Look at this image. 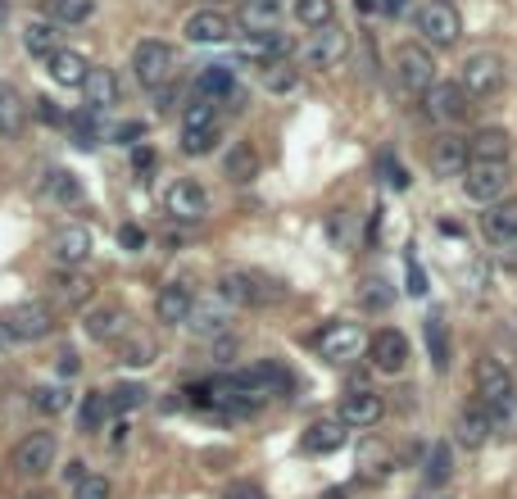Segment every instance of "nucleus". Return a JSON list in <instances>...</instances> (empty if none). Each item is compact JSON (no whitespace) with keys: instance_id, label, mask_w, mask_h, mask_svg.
Masks as SVG:
<instances>
[{"instance_id":"1","label":"nucleus","mask_w":517,"mask_h":499,"mask_svg":"<svg viewBox=\"0 0 517 499\" xmlns=\"http://www.w3.org/2000/svg\"><path fill=\"white\" fill-rule=\"evenodd\" d=\"M132 73H137V82L146 91L168 87L173 73H177V50L168 46V41H159V37L137 41V46H132Z\"/></svg>"},{"instance_id":"2","label":"nucleus","mask_w":517,"mask_h":499,"mask_svg":"<svg viewBox=\"0 0 517 499\" xmlns=\"http://www.w3.org/2000/svg\"><path fill=\"white\" fill-rule=\"evenodd\" d=\"M55 463H59V441L50 436V431H28V436L10 450V472L14 477L37 481V477H46Z\"/></svg>"},{"instance_id":"3","label":"nucleus","mask_w":517,"mask_h":499,"mask_svg":"<svg viewBox=\"0 0 517 499\" xmlns=\"http://www.w3.org/2000/svg\"><path fill=\"white\" fill-rule=\"evenodd\" d=\"M218 295L227 304H241V309H264V304L282 300V286L268 282L259 273H245V268H232V273L218 277Z\"/></svg>"},{"instance_id":"4","label":"nucleus","mask_w":517,"mask_h":499,"mask_svg":"<svg viewBox=\"0 0 517 499\" xmlns=\"http://www.w3.org/2000/svg\"><path fill=\"white\" fill-rule=\"evenodd\" d=\"M313 350H318L327 363L345 368V363H354L363 350H368V336H363L359 323H345V318H336V323H327L318 336H313Z\"/></svg>"},{"instance_id":"5","label":"nucleus","mask_w":517,"mask_h":499,"mask_svg":"<svg viewBox=\"0 0 517 499\" xmlns=\"http://www.w3.org/2000/svg\"><path fill=\"white\" fill-rule=\"evenodd\" d=\"M508 182H513V173H508V159H486V164H468L463 168V196L472 200V205H495V200H504Z\"/></svg>"},{"instance_id":"6","label":"nucleus","mask_w":517,"mask_h":499,"mask_svg":"<svg viewBox=\"0 0 517 499\" xmlns=\"http://www.w3.org/2000/svg\"><path fill=\"white\" fill-rule=\"evenodd\" d=\"M0 323H5V332H10L14 341H46V336L55 332V309L41 300H23V304H10V309L0 314Z\"/></svg>"},{"instance_id":"7","label":"nucleus","mask_w":517,"mask_h":499,"mask_svg":"<svg viewBox=\"0 0 517 499\" xmlns=\"http://www.w3.org/2000/svg\"><path fill=\"white\" fill-rule=\"evenodd\" d=\"M413 23H418L422 41L427 46H454V41L463 37V19L454 10H449V0H431V5H422L418 14H413Z\"/></svg>"},{"instance_id":"8","label":"nucleus","mask_w":517,"mask_h":499,"mask_svg":"<svg viewBox=\"0 0 517 499\" xmlns=\"http://www.w3.org/2000/svg\"><path fill=\"white\" fill-rule=\"evenodd\" d=\"M422 109H427L431 123L454 128V123L468 118V91H463L459 82H431V87L422 91Z\"/></svg>"},{"instance_id":"9","label":"nucleus","mask_w":517,"mask_h":499,"mask_svg":"<svg viewBox=\"0 0 517 499\" xmlns=\"http://www.w3.org/2000/svg\"><path fill=\"white\" fill-rule=\"evenodd\" d=\"M82 332L100 345H118L132 336V314H127L123 304H91L87 314H82Z\"/></svg>"},{"instance_id":"10","label":"nucleus","mask_w":517,"mask_h":499,"mask_svg":"<svg viewBox=\"0 0 517 499\" xmlns=\"http://www.w3.org/2000/svg\"><path fill=\"white\" fill-rule=\"evenodd\" d=\"M164 209H168L173 223H205V218H209L205 186L191 182V177H177V182L164 191Z\"/></svg>"},{"instance_id":"11","label":"nucleus","mask_w":517,"mask_h":499,"mask_svg":"<svg viewBox=\"0 0 517 499\" xmlns=\"http://www.w3.org/2000/svg\"><path fill=\"white\" fill-rule=\"evenodd\" d=\"M345 55H350V37H345V28H336V23L313 28V37L304 41V64H309V69H341Z\"/></svg>"},{"instance_id":"12","label":"nucleus","mask_w":517,"mask_h":499,"mask_svg":"<svg viewBox=\"0 0 517 499\" xmlns=\"http://www.w3.org/2000/svg\"><path fill=\"white\" fill-rule=\"evenodd\" d=\"M91 232L82 223H64V227H55L50 232V259H55V268H82L91 259Z\"/></svg>"},{"instance_id":"13","label":"nucleus","mask_w":517,"mask_h":499,"mask_svg":"<svg viewBox=\"0 0 517 499\" xmlns=\"http://www.w3.org/2000/svg\"><path fill=\"white\" fill-rule=\"evenodd\" d=\"M459 87L468 91V96H495V91L504 87V59H499L495 50H477V55H468Z\"/></svg>"},{"instance_id":"14","label":"nucleus","mask_w":517,"mask_h":499,"mask_svg":"<svg viewBox=\"0 0 517 499\" xmlns=\"http://www.w3.org/2000/svg\"><path fill=\"white\" fill-rule=\"evenodd\" d=\"M182 37L191 41V46H223V41H232V19H227L223 10H196V14H186L182 23Z\"/></svg>"},{"instance_id":"15","label":"nucleus","mask_w":517,"mask_h":499,"mask_svg":"<svg viewBox=\"0 0 517 499\" xmlns=\"http://www.w3.org/2000/svg\"><path fill=\"white\" fill-rule=\"evenodd\" d=\"M395 73H400V82L409 91H427L431 82H436V64H431V50L427 46H413V41H404L400 50H395Z\"/></svg>"},{"instance_id":"16","label":"nucleus","mask_w":517,"mask_h":499,"mask_svg":"<svg viewBox=\"0 0 517 499\" xmlns=\"http://www.w3.org/2000/svg\"><path fill=\"white\" fill-rule=\"evenodd\" d=\"M368 350H372V368L386 372V377H400V372L409 368V336L395 332V327H386V332L372 336Z\"/></svg>"},{"instance_id":"17","label":"nucleus","mask_w":517,"mask_h":499,"mask_svg":"<svg viewBox=\"0 0 517 499\" xmlns=\"http://www.w3.org/2000/svg\"><path fill=\"white\" fill-rule=\"evenodd\" d=\"M381 413H386V400H381L377 391H368V386H354L341 400V413H336V418H341L345 427H377Z\"/></svg>"},{"instance_id":"18","label":"nucleus","mask_w":517,"mask_h":499,"mask_svg":"<svg viewBox=\"0 0 517 499\" xmlns=\"http://www.w3.org/2000/svg\"><path fill=\"white\" fill-rule=\"evenodd\" d=\"M191 309H196V291L186 282H168V286H159V295H155V318L164 327H182L186 318H191Z\"/></svg>"},{"instance_id":"19","label":"nucleus","mask_w":517,"mask_h":499,"mask_svg":"<svg viewBox=\"0 0 517 499\" xmlns=\"http://www.w3.org/2000/svg\"><path fill=\"white\" fill-rule=\"evenodd\" d=\"M490 431H495V422H490V409L486 404H463L459 418H454V441L463 445V450H481V445L490 441Z\"/></svg>"},{"instance_id":"20","label":"nucleus","mask_w":517,"mask_h":499,"mask_svg":"<svg viewBox=\"0 0 517 499\" xmlns=\"http://www.w3.org/2000/svg\"><path fill=\"white\" fill-rule=\"evenodd\" d=\"M427 164H431V173H436V177H463V168L472 164V159H468V141L454 137V132H445L440 141H431Z\"/></svg>"},{"instance_id":"21","label":"nucleus","mask_w":517,"mask_h":499,"mask_svg":"<svg viewBox=\"0 0 517 499\" xmlns=\"http://www.w3.org/2000/svg\"><path fill=\"white\" fill-rule=\"evenodd\" d=\"M286 55H291V41H286L277 28L250 32V37L241 41V59L245 64H259V69H268V64H277V59H286Z\"/></svg>"},{"instance_id":"22","label":"nucleus","mask_w":517,"mask_h":499,"mask_svg":"<svg viewBox=\"0 0 517 499\" xmlns=\"http://www.w3.org/2000/svg\"><path fill=\"white\" fill-rule=\"evenodd\" d=\"M477 395H481V404H499V400H508V395H517V386H513V372L504 368L499 359H481L477 363Z\"/></svg>"},{"instance_id":"23","label":"nucleus","mask_w":517,"mask_h":499,"mask_svg":"<svg viewBox=\"0 0 517 499\" xmlns=\"http://www.w3.org/2000/svg\"><path fill=\"white\" fill-rule=\"evenodd\" d=\"M50 295H55L59 309H82L91 300V277H82L78 268H59L50 277Z\"/></svg>"},{"instance_id":"24","label":"nucleus","mask_w":517,"mask_h":499,"mask_svg":"<svg viewBox=\"0 0 517 499\" xmlns=\"http://www.w3.org/2000/svg\"><path fill=\"white\" fill-rule=\"evenodd\" d=\"M46 69H50V78H55L59 87H82V82H87V73H91V64H87V55H82V50H64V46H59L55 55L46 59Z\"/></svg>"},{"instance_id":"25","label":"nucleus","mask_w":517,"mask_h":499,"mask_svg":"<svg viewBox=\"0 0 517 499\" xmlns=\"http://www.w3.org/2000/svg\"><path fill=\"white\" fill-rule=\"evenodd\" d=\"M82 96H87L91 114H105V109H114L118 105V78H114V69H91L87 82H82Z\"/></svg>"},{"instance_id":"26","label":"nucleus","mask_w":517,"mask_h":499,"mask_svg":"<svg viewBox=\"0 0 517 499\" xmlns=\"http://www.w3.org/2000/svg\"><path fill=\"white\" fill-rule=\"evenodd\" d=\"M28 123V100L14 82H0V137H19Z\"/></svg>"},{"instance_id":"27","label":"nucleus","mask_w":517,"mask_h":499,"mask_svg":"<svg viewBox=\"0 0 517 499\" xmlns=\"http://www.w3.org/2000/svg\"><path fill=\"white\" fill-rule=\"evenodd\" d=\"M196 96H205V100H236V73H232V64H209V69H200V78H196Z\"/></svg>"},{"instance_id":"28","label":"nucleus","mask_w":517,"mask_h":499,"mask_svg":"<svg viewBox=\"0 0 517 499\" xmlns=\"http://www.w3.org/2000/svg\"><path fill=\"white\" fill-rule=\"evenodd\" d=\"M345 422L341 418H318L309 431H304V450L309 454H332V450H341L345 445Z\"/></svg>"},{"instance_id":"29","label":"nucleus","mask_w":517,"mask_h":499,"mask_svg":"<svg viewBox=\"0 0 517 499\" xmlns=\"http://www.w3.org/2000/svg\"><path fill=\"white\" fill-rule=\"evenodd\" d=\"M481 232H486L490 241H508V236H517V200H495V205H486V214H481Z\"/></svg>"},{"instance_id":"30","label":"nucleus","mask_w":517,"mask_h":499,"mask_svg":"<svg viewBox=\"0 0 517 499\" xmlns=\"http://www.w3.org/2000/svg\"><path fill=\"white\" fill-rule=\"evenodd\" d=\"M46 19L55 28H78L96 19V0H46Z\"/></svg>"},{"instance_id":"31","label":"nucleus","mask_w":517,"mask_h":499,"mask_svg":"<svg viewBox=\"0 0 517 499\" xmlns=\"http://www.w3.org/2000/svg\"><path fill=\"white\" fill-rule=\"evenodd\" d=\"M508 150H513V141H508L504 128H481L477 137L468 141V159H472V164H486V159H508Z\"/></svg>"},{"instance_id":"32","label":"nucleus","mask_w":517,"mask_h":499,"mask_svg":"<svg viewBox=\"0 0 517 499\" xmlns=\"http://www.w3.org/2000/svg\"><path fill=\"white\" fill-rule=\"evenodd\" d=\"M223 177L227 182H254L259 177V155H254V146H245V141H236L232 150L223 155Z\"/></svg>"},{"instance_id":"33","label":"nucleus","mask_w":517,"mask_h":499,"mask_svg":"<svg viewBox=\"0 0 517 499\" xmlns=\"http://www.w3.org/2000/svg\"><path fill=\"white\" fill-rule=\"evenodd\" d=\"M23 50H28L32 59H50L59 50V28L55 23H28V28H23Z\"/></svg>"},{"instance_id":"34","label":"nucleus","mask_w":517,"mask_h":499,"mask_svg":"<svg viewBox=\"0 0 517 499\" xmlns=\"http://www.w3.org/2000/svg\"><path fill=\"white\" fill-rule=\"evenodd\" d=\"M186 327L196 336H223L227 332V304H196L191 318H186Z\"/></svg>"},{"instance_id":"35","label":"nucleus","mask_w":517,"mask_h":499,"mask_svg":"<svg viewBox=\"0 0 517 499\" xmlns=\"http://www.w3.org/2000/svg\"><path fill=\"white\" fill-rule=\"evenodd\" d=\"M422 336H427L431 368H436V372H445V368H449V336H445V323H440V314H431L427 323H422Z\"/></svg>"},{"instance_id":"36","label":"nucleus","mask_w":517,"mask_h":499,"mask_svg":"<svg viewBox=\"0 0 517 499\" xmlns=\"http://www.w3.org/2000/svg\"><path fill=\"white\" fill-rule=\"evenodd\" d=\"M109 413H114V409H109V395L105 391H87V395H82V409H78V427L91 436V431L105 427Z\"/></svg>"},{"instance_id":"37","label":"nucleus","mask_w":517,"mask_h":499,"mask_svg":"<svg viewBox=\"0 0 517 499\" xmlns=\"http://www.w3.org/2000/svg\"><path fill=\"white\" fill-rule=\"evenodd\" d=\"M336 19V0H295V23L300 28H327Z\"/></svg>"},{"instance_id":"38","label":"nucleus","mask_w":517,"mask_h":499,"mask_svg":"<svg viewBox=\"0 0 517 499\" xmlns=\"http://www.w3.org/2000/svg\"><path fill=\"white\" fill-rule=\"evenodd\" d=\"M295 87H300V69H291L286 59H277V64H268L264 69V91L268 96H291Z\"/></svg>"},{"instance_id":"39","label":"nucleus","mask_w":517,"mask_h":499,"mask_svg":"<svg viewBox=\"0 0 517 499\" xmlns=\"http://www.w3.org/2000/svg\"><path fill=\"white\" fill-rule=\"evenodd\" d=\"M118 363H127V368H150V363H155V341H150V336H127V341H118Z\"/></svg>"},{"instance_id":"40","label":"nucleus","mask_w":517,"mask_h":499,"mask_svg":"<svg viewBox=\"0 0 517 499\" xmlns=\"http://www.w3.org/2000/svg\"><path fill=\"white\" fill-rule=\"evenodd\" d=\"M46 191L59 200V205H82V182L73 173H64V168H55V173L46 177Z\"/></svg>"},{"instance_id":"41","label":"nucleus","mask_w":517,"mask_h":499,"mask_svg":"<svg viewBox=\"0 0 517 499\" xmlns=\"http://www.w3.org/2000/svg\"><path fill=\"white\" fill-rule=\"evenodd\" d=\"M196 128H218V118H214V100L196 96L191 105L182 109V132H196Z\"/></svg>"},{"instance_id":"42","label":"nucleus","mask_w":517,"mask_h":499,"mask_svg":"<svg viewBox=\"0 0 517 499\" xmlns=\"http://www.w3.org/2000/svg\"><path fill=\"white\" fill-rule=\"evenodd\" d=\"M146 386H137V382H123V386H114V391H109V409L114 413H132V409H141V404H146Z\"/></svg>"},{"instance_id":"43","label":"nucleus","mask_w":517,"mask_h":499,"mask_svg":"<svg viewBox=\"0 0 517 499\" xmlns=\"http://www.w3.org/2000/svg\"><path fill=\"white\" fill-rule=\"evenodd\" d=\"M218 146V128H196V132H182V155L200 159V155H214Z\"/></svg>"},{"instance_id":"44","label":"nucleus","mask_w":517,"mask_h":499,"mask_svg":"<svg viewBox=\"0 0 517 499\" xmlns=\"http://www.w3.org/2000/svg\"><path fill=\"white\" fill-rule=\"evenodd\" d=\"M359 304H363V309H377V314H386V309L395 304V295H391V286H386V282L377 277V282H363Z\"/></svg>"},{"instance_id":"45","label":"nucleus","mask_w":517,"mask_h":499,"mask_svg":"<svg viewBox=\"0 0 517 499\" xmlns=\"http://www.w3.org/2000/svg\"><path fill=\"white\" fill-rule=\"evenodd\" d=\"M490 422H495V431H504V436H517V395L490 404Z\"/></svg>"},{"instance_id":"46","label":"nucleus","mask_w":517,"mask_h":499,"mask_svg":"<svg viewBox=\"0 0 517 499\" xmlns=\"http://www.w3.org/2000/svg\"><path fill=\"white\" fill-rule=\"evenodd\" d=\"M32 404H37L41 413H64L69 409V395L59 391V386H37V391H32Z\"/></svg>"},{"instance_id":"47","label":"nucleus","mask_w":517,"mask_h":499,"mask_svg":"<svg viewBox=\"0 0 517 499\" xmlns=\"http://www.w3.org/2000/svg\"><path fill=\"white\" fill-rule=\"evenodd\" d=\"M109 495H114L109 477H96V472H87V477L73 486V499H109Z\"/></svg>"},{"instance_id":"48","label":"nucleus","mask_w":517,"mask_h":499,"mask_svg":"<svg viewBox=\"0 0 517 499\" xmlns=\"http://www.w3.org/2000/svg\"><path fill=\"white\" fill-rule=\"evenodd\" d=\"M449 472H454V459H449V445H436V450H431V459H427V481H431V486H440V481H445Z\"/></svg>"},{"instance_id":"49","label":"nucleus","mask_w":517,"mask_h":499,"mask_svg":"<svg viewBox=\"0 0 517 499\" xmlns=\"http://www.w3.org/2000/svg\"><path fill=\"white\" fill-rule=\"evenodd\" d=\"M118 245H123V250H132V255H141V250H146V227L123 223V227H118Z\"/></svg>"},{"instance_id":"50","label":"nucleus","mask_w":517,"mask_h":499,"mask_svg":"<svg viewBox=\"0 0 517 499\" xmlns=\"http://www.w3.org/2000/svg\"><path fill=\"white\" fill-rule=\"evenodd\" d=\"M495 264L504 268V273H517V236H508V241H499V250H495Z\"/></svg>"},{"instance_id":"51","label":"nucleus","mask_w":517,"mask_h":499,"mask_svg":"<svg viewBox=\"0 0 517 499\" xmlns=\"http://www.w3.org/2000/svg\"><path fill=\"white\" fill-rule=\"evenodd\" d=\"M381 173H386V182H391L395 191H404V186H409V173L395 164V155H381Z\"/></svg>"},{"instance_id":"52","label":"nucleus","mask_w":517,"mask_h":499,"mask_svg":"<svg viewBox=\"0 0 517 499\" xmlns=\"http://www.w3.org/2000/svg\"><path fill=\"white\" fill-rule=\"evenodd\" d=\"M223 499H268V495L254 486V481H232V486L223 490Z\"/></svg>"},{"instance_id":"53","label":"nucleus","mask_w":517,"mask_h":499,"mask_svg":"<svg viewBox=\"0 0 517 499\" xmlns=\"http://www.w3.org/2000/svg\"><path fill=\"white\" fill-rule=\"evenodd\" d=\"M55 372H59V377H78V372H82V359H78V350H59V363H55Z\"/></svg>"},{"instance_id":"54","label":"nucleus","mask_w":517,"mask_h":499,"mask_svg":"<svg viewBox=\"0 0 517 499\" xmlns=\"http://www.w3.org/2000/svg\"><path fill=\"white\" fill-rule=\"evenodd\" d=\"M137 137H146V123H118L114 128V141H123V146H137Z\"/></svg>"},{"instance_id":"55","label":"nucleus","mask_w":517,"mask_h":499,"mask_svg":"<svg viewBox=\"0 0 517 499\" xmlns=\"http://www.w3.org/2000/svg\"><path fill=\"white\" fill-rule=\"evenodd\" d=\"M409 295H427V273L418 259H409Z\"/></svg>"},{"instance_id":"56","label":"nucleus","mask_w":517,"mask_h":499,"mask_svg":"<svg viewBox=\"0 0 517 499\" xmlns=\"http://www.w3.org/2000/svg\"><path fill=\"white\" fill-rule=\"evenodd\" d=\"M32 105H37V114L46 118V123H69V118H64V114H59V109H55V100H46V96H41V100H32Z\"/></svg>"},{"instance_id":"57","label":"nucleus","mask_w":517,"mask_h":499,"mask_svg":"<svg viewBox=\"0 0 517 499\" xmlns=\"http://www.w3.org/2000/svg\"><path fill=\"white\" fill-rule=\"evenodd\" d=\"M381 14H391V19H400V14H409V0H377Z\"/></svg>"},{"instance_id":"58","label":"nucleus","mask_w":517,"mask_h":499,"mask_svg":"<svg viewBox=\"0 0 517 499\" xmlns=\"http://www.w3.org/2000/svg\"><path fill=\"white\" fill-rule=\"evenodd\" d=\"M132 164H137V173H150V168H155V150H150V146H141L137 155H132Z\"/></svg>"},{"instance_id":"59","label":"nucleus","mask_w":517,"mask_h":499,"mask_svg":"<svg viewBox=\"0 0 517 499\" xmlns=\"http://www.w3.org/2000/svg\"><path fill=\"white\" fill-rule=\"evenodd\" d=\"M82 477H87V463H82V459H69V468H64V481H73V486H78Z\"/></svg>"},{"instance_id":"60","label":"nucleus","mask_w":517,"mask_h":499,"mask_svg":"<svg viewBox=\"0 0 517 499\" xmlns=\"http://www.w3.org/2000/svg\"><path fill=\"white\" fill-rule=\"evenodd\" d=\"M10 341H14V336L5 332V323H0V350H5V345H10Z\"/></svg>"},{"instance_id":"61","label":"nucleus","mask_w":517,"mask_h":499,"mask_svg":"<svg viewBox=\"0 0 517 499\" xmlns=\"http://www.w3.org/2000/svg\"><path fill=\"white\" fill-rule=\"evenodd\" d=\"M372 5H377V0H359V10H363V14H372Z\"/></svg>"},{"instance_id":"62","label":"nucleus","mask_w":517,"mask_h":499,"mask_svg":"<svg viewBox=\"0 0 517 499\" xmlns=\"http://www.w3.org/2000/svg\"><path fill=\"white\" fill-rule=\"evenodd\" d=\"M19 499H50V495H41V490H32V495H19Z\"/></svg>"},{"instance_id":"63","label":"nucleus","mask_w":517,"mask_h":499,"mask_svg":"<svg viewBox=\"0 0 517 499\" xmlns=\"http://www.w3.org/2000/svg\"><path fill=\"white\" fill-rule=\"evenodd\" d=\"M205 5H223V0H205Z\"/></svg>"}]
</instances>
